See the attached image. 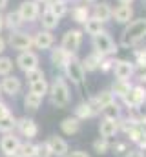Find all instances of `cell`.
<instances>
[{"instance_id": "cell-41", "label": "cell", "mask_w": 146, "mask_h": 157, "mask_svg": "<svg viewBox=\"0 0 146 157\" xmlns=\"http://www.w3.org/2000/svg\"><path fill=\"white\" fill-rule=\"evenodd\" d=\"M133 78H135L139 84H144L146 86V66H135Z\"/></svg>"}, {"instance_id": "cell-47", "label": "cell", "mask_w": 146, "mask_h": 157, "mask_svg": "<svg viewBox=\"0 0 146 157\" xmlns=\"http://www.w3.org/2000/svg\"><path fill=\"white\" fill-rule=\"evenodd\" d=\"M117 2H119V4H124V6H132L135 0H117Z\"/></svg>"}, {"instance_id": "cell-34", "label": "cell", "mask_w": 146, "mask_h": 157, "mask_svg": "<svg viewBox=\"0 0 146 157\" xmlns=\"http://www.w3.org/2000/svg\"><path fill=\"white\" fill-rule=\"evenodd\" d=\"M40 104H42V97H38V95H35V93H28L26 97H24V106L28 108V110H38L40 108Z\"/></svg>"}, {"instance_id": "cell-43", "label": "cell", "mask_w": 146, "mask_h": 157, "mask_svg": "<svg viewBox=\"0 0 146 157\" xmlns=\"http://www.w3.org/2000/svg\"><path fill=\"white\" fill-rule=\"evenodd\" d=\"M36 157H53V155H51V152H49V148H48V144H46V143L38 144V148H36Z\"/></svg>"}, {"instance_id": "cell-26", "label": "cell", "mask_w": 146, "mask_h": 157, "mask_svg": "<svg viewBox=\"0 0 146 157\" xmlns=\"http://www.w3.org/2000/svg\"><path fill=\"white\" fill-rule=\"evenodd\" d=\"M59 20H60V18H57V17L51 13L49 7H46V9L42 11V15H40V24H42V28H44L46 31H53V29L59 26Z\"/></svg>"}, {"instance_id": "cell-21", "label": "cell", "mask_w": 146, "mask_h": 157, "mask_svg": "<svg viewBox=\"0 0 146 157\" xmlns=\"http://www.w3.org/2000/svg\"><path fill=\"white\" fill-rule=\"evenodd\" d=\"M18 130H20V133L24 135V137H28V139H33L36 133H38V126H36V122L33 119H20L18 122Z\"/></svg>"}, {"instance_id": "cell-31", "label": "cell", "mask_w": 146, "mask_h": 157, "mask_svg": "<svg viewBox=\"0 0 146 157\" xmlns=\"http://www.w3.org/2000/svg\"><path fill=\"white\" fill-rule=\"evenodd\" d=\"M48 7L51 9V13H53L57 18H62V17L68 13V2H66V0H53Z\"/></svg>"}, {"instance_id": "cell-48", "label": "cell", "mask_w": 146, "mask_h": 157, "mask_svg": "<svg viewBox=\"0 0 146 157\" xmlns=\"http://www.w3.org/2000/svg\"><path fill=\"white\" fill-rule=\"evenodd\" d=\"M35 2H36V4H44V6L48 7V6H49V4H51L53 0H35Z\"/></svg>"}, {"instance_id": "cell-18", "label": "cell", "mask_w": 146, "mask_h": 157, "mask_svg": "<svg viewBox=\"0 0 146 157\" xmlns=\"http://www.w3.org/2000/svg\"><path fill=\"white\" fill-rule=\"evenodd\" d=\"M53 42H55V39H53L51 31L42 29V31H36L33 35V46L38 48V49H49L53 46Z\"/></svg>"}, {"instance_id": "cell-16", "label": "cell", "mask_w": 146, "mask_h": 157, "mask_svg": "<svg viewBox=\"0 0 146 157\" xmlns=\"http://www.w3.org/2000/svg\"><path fill=\"white\" fill-rule=\"evenodd\" d=\"M70 53L64 49V48H53L51 49V53H49V60H51V64L55 66V68H62L64 70V66H66V62L70 60Z\"/></svg>"}, {"instance_id": "cell-13", "label": "cell", "mask_w": 146, "mask_h": 157, "mask_svg": "<svg viewBox=\"0 0 146 157\" xmlns=\"http://www.w3.org/2000/svg\"><path fill=\"white\" fill-rule=\"evenodd\" d=\"M17 64H18V68H20L22 71L28 73V71L38 68V57H36L33 51H22V53L18 55V59H17Z\"/></svg>"}, {"instance_id": "cell-46", "label": "cell", "mask_w": 146, "mask_h": 157, "mask_svg": "<svg viewBox=\"0 0 146 157\" xmlns=\"http://www.w3.org/2000/svg\"><path fill=\"white\" fill-rule=\"evenodd\" d=\"M7 113H9V110H7V106L0 102V119H2V117H6Z\"/></svg>"}, {"instance_id": "cell-32", "label": "cell", "mask_w": 146, "mask_h": 157, "mask_svg": "<svg viewBox=\"0 0 146 157\" xmlns=\"http://www.w3.org/2000/svg\"><path fill=\"white\" fill-rule=\"evenodd\" d=\"M36 148H38V144L31 143V141H26V143H20L17 154L20 157H36Z\"/></svg>"}, {"instance_id": "cell-15", "label": "cell", "mask_w": 146, "mask_h": 157, "mask_svg": "<svg viewBox=\"0 0 146 157\" xmlns=\"http://www.w3.org/2000/svg\"><path fill=\"white\" fill-rule=\"evenodd\" d=\"M113 101H117V99L113 97V93H111L110 90H102V91H99L97 95H93V97L90 99V102H91V106L97 110V113H101V110H102L104 106L111 104Z\"/></svg>"}, {"instance_id": "cell-9", "label": "cell", "mask_w": 146, "mask_h": 157, "mask_svg": "<svg viewBox=\"0 0 146 157\" xmlns=\"http://www.w3.org/2000/svg\"><path fill=\"white\" fill-rule=\"evenodd\" d=\"M133 15H135L133 7L132 6H124V4H119V6H115L111 9V20L117 22V24H121V26L130 24L133 20Z\"/></svg>"}, {"instance_id": "cell-42", "label": "cell", "mask_w": 146, "mask_h": 157, "mask_svg": "<svg viewBox=\"0 0 146 157\" xmlns=\"http://www.w3.org/2000/svg\"><path fill=\"white\" fill-rule=\"evenodd\" d=\"M26 75H28V80H29V82H35V80H40V78H44V71H42L40 68H35V70L28 71Z\"/></svg>"}, {"instance_id": "cell-50", "label": "cell", "mask_w": 146, "mask_h": 157, "mask_svg": "<svg viewBox=\"0 0 146 157\" xmlns=\"http://www.w3.org/2000/svg\"><path fill=\"white\" fill-rule=\"evenodd\" d=\"M7 6V0H0V9H4Z\"/></svg>"}, {"instance_id": "cell-19", "label": "cell", "mask_w": 146, "mask_h": 157, "mask_svg": "<svg viewBox=\"0 0 146 157\" xmlns=\"http://www.w3.org/2000/svg\"><path fill=\"white\" fill-rule=\"evenodd\" d=\"M133 84H132V80H121V78H115L113 82H111V88H110V91L113 93V97L117 99V101H121L128 91H130V88H132Z\"/></svg>"}, {"instance_id": "cell-40", "label": "cell", "mask_w": 146, "mask_h": 157, "mask_svg": "<svg viewBox=\"0 0 146 157\" xmlns=\"http://www.w3.org/2000/svg\"><path fill=\"white\" fill-rule=\"evenodd\" d=\"M113 62H115V59H113V57H102L99 70H101L102 73H110V71L113 70Z\"/></svg>"}, {"instance_id": "cell-36", "label": "cell", "mask_w": 146, "mask_h": 157, "mask_svg": "<svg viewBox=\"0 0 146 157\" xmlns=\"http://www.w3.org/2000/svg\"><path fill=\"white\" fill-rule=\"evenodd\" d=\"M15 126H17V121H15V117H13L11 113H7L6 117L0 119V132L7 133V132H11Z\"/></svg>"}, {"instance_id": "cell-7", "label": "cell", "mask_w": 146, "mask_h": 157, "mask_svg": "<svg viewBox=\"0 0 146 157\" xmlns=\"http://www.w3.org/2000/svg\"><path fill=\"white\" fill-rule=\"evenodd\" d=\"M133 71H135V64L128 59H119L113 62V70L111 73L115 75V78L121 80H132L133 78Z\"/></svg>"}, {"instance_id": "cell-1", "label": "cell", "mask_w": 146, "mask_h": 157, "mask_svg": "<svg viewBox=\"0 0 146 157\" xmlns=\"http://www.w3.org/2000/svg\"><path fill=\"white\" fill-rule=\"evenodd\" d=\"M146 39V18H133L121 31L119 46L124 49H133Z\"/></svg>"}, {"instance_id": "cell-6", "label": "cell", "mask_w": 146, "mask_h": 157, "mask_svg": "<svg viewBox=\"0 0 146 157\" xmlns=\"http://www.w3.org/2000/svg\"><path fill=\"white\" fill-rule=\"evenodd\" d=\"M82 37H84V31L75 28V29H68L62 37V42H60V48H64L70 55H77L80 44H82Z\"/></svg>"}, {"instance_id": "cell-14", "label": "cell", "mask_w": 146, "mask_h": 157, "mask_svg": "<svg viewBox=\"0 0 146 157\" xmlns=\"http://www.w3.org/2000/svg\"><path fill=\"white\" fill-rule=\"evenodd\" d=\"M99 135L104 137V139H113V137H117V135H119V124H117V121L102 117L101 122H99Z\"/></svg>"}, {"instance_id": "cell-29", "label": "cell", "mask_w": 146, "mask_h": 157, "mask_svg": "<svg viewBox=\"0 0 146 157\" xmlns=\"http://www.w3.org/2000/svg\"><path fill=\"white\" fill-rule=\"evenodd\" d=\"M29 91L44 99V97L48 95V91H49V84L46 82V78H40V80H35V82H29Z\"/></svg>"}, {"instance_id": "cell-30", "label": "cell", "mask_w": 146, "mask_h": 157, "mask_svg": "<svg viewBox=\"0 0 146 157\" xmlns=\"http://www.w3.org/2000/svg\"><path fill=\"white\" fill-rule=\"evenodd\" d=\"M93 152L95 154H99V155H104V154H108L110 148H111V139H104V137H97L95 141H93Z\"/></svg>"}, {"instance_id": "cell-52", "label": "cell", "mask_w": 146, "mask_h": 157, "mask_svg": "<svg viewBox=\"0 0 146 157\" xmlns=\"http://www.w3.org/2000/svg\"><path fill=\"white\" fill-rule=\"evenodd\" d=\"M2 28H4V18L0 17V29H2Z\"/></svg>"}, {"instance_id": "cell-39", "label": "cell", "mask_w": 146, "mask_h": 157, "mask_svg": "<svg viewBox=\"0 0 146 157\" xmlns=\"http://www.w3.org/2000/svg\"><path fill=\"white\" fill-rule=\"evenodd\" d=\"M11 70H13V60L7 57H2L0 59V75H9Z\"/></svg>"}, {"instance_id": "cell-49", "label": "cell", "mask_w": 146, "mask_h": 157, "mask_svg": "<svg viewBox=\"0 0 146 157\" xmlns=\"http://www.w3.org/2000/svg\"><path fill=\"white\" fill-rule=\"evenodd\" d=\"M4 49H6V42H4V39L0 37V53H2Z\"/></svg>"}, {"instance_id": "cell-3", "label": "cell", "mask_w": 146, "mask_h": 157, "mask_svg": "<svg viewBox=\"0 0 146 157\" xmlns=\"http://www.w3.org/2000/svg\"><path fill=\"white\" fill-rule=\"evenodd\" d=\"M91 46H93V51L101 53L102 57H115L119 51V44H115V40L111 39L108 31L91 37Z\"/></svg>"}, {"instance_id": "cell-24", "label": "cell", "mask_w": 146, "mask_h": 157, "mask_svg": "<svg viewBox=\"0 0 146 157\" xmlns=\"http://www.w3.org/2000/svg\"><path fill=\"white\" fill-rule=\"evenodd\" d=\"M60 130H62L64 135H75V133L80 132V121L75 117V115H73V117L62 119V122H60Z\"/></svg>"}, {"instance_id": "cell-8", "label": "cell", "mask_w": 146, "mask_h": 157, "mask_svg": "<svg viewBox=\"0 0 146 157\" xmlns=\"http://www.w3.org/2000/svg\"><path fill=\"white\" fill-rule=\"evenodd\" d=\"M17 13H18L22 22H35L40 15V9H38V4L35 0H24Z\"/></svg>"}, {"instance_id": "cell-22", "label": "cell", "mask_w": 146, "mask_h": 157, "mask_svg": "<svg viewBox=\"0 0 146 157\" xmlns=\"http://www.w3.org/2000/svg\"><path fill=\"white\" fill-rule=\"evenodd\" d=\"M18 146H20V141H18V137H15V135H6V137H2V141H0V148H2V152L6 154V155H11V154H17L18 152Z\"/></svg>"}, {"instance_id": "cell-4", "label": "cell", "mask_w": 146, "mask_h": 157, "mask_svg": "<svg viewBox=\"0 0 146 157\" xmlns=\"http://www.w3.org/2000/svg\"><path fill=\"white\" fill-rule=\"evenodd\" d=\"M119 102H121V106H124V108H128V110L144 104L146 102V86L144 84H133V86L130 88V91H128Z\"/></svg>"}, {"instance_id": "cell-45", "label": "cell", "mask_w": 146, "mask_h": 157, "mask_svg": "<svg viewBox=\"0 0 146 157\" xmlns=\"http://www.w3.org/2000/svg\"><path fill=\"white\" fill-rule=\"evenodd\" d=\"M66 157H90V154L84 150H73V152H68Z\"/></svg>"}, {"instance_id": "cell-51", "label": "cell", "mask_w": 146, "mask_h": 157, "mask_svg": "<svg viewBox=\"0 0 146 157\" xmlns=\"http://www.w3.org/2000/svg\"><path fill=\"white\" fill-rule=\"evenodd\" d=\"M95 2H99V0H84V4H95Z\"/></svg>"}, {"instance_id": "cell-28", "label": "cell", "mask_w": 146, "mask_h": 157, "mask_svg": "<svg viewBox=\"0 0 146 157\" xmlns=\"http://www.w3.org/2000/svg\"><path fill=\"white\" fill-rule=\"evenodd\" d=\"M101 60H102V55L97 53V51H91L86 59H82V68H84V71H97L99 66H101Z\"/></svg>"}, {"instance_id": "cell-11", "label": "cell", "mask_w": 146, "mask_h": 157, "mask_svg": "<svg viewBox=\"0 0 146 157\" xmlns=\"http://www.w3.org/2000/svg\"><path fill=\"white\" fill-rule=\"evenodd\" d=\"M46 144H48V148H49V152H51L53 157H66L68 152H70L68 143H66L62 137H59V135L49 137V139L46 141Z\"/></svg>"}, {"instance_id": "cell-27", "label": "cell", "mask_w": 146, "mask_h": 157, "mask_svg": "<svg viewBox=\"0 0 146 157\" xmlns=\"http://www.w3.org/2000/svg\"><path fill=\"white\" fill-rule=\"evenodd\" d=\"M90 17H91V11H90V7L86 4H79V6L71 7V18L77 24H84Z\"/></svg>"}, {"instance_id": "cell-5", "label": "cell", "mask_w": 146, "mask_h": 157, "mask_svg": "<svg viewBox=\"0 0 146 157\" xmlns=\"http://www.w3.org/2000/svg\"><path fill=\"white\" fill-rule=\"evenodd\" d=\"M64 73H66V78L71 80L73 84H77V86H80V84L84 82L86 71H84V68H82V60H80L77 55H71V57H70V60H68L66 66H64Z\"/></svg>"}, {"instance_id": "cell-54", "label": "cell", "mask_w": 146, "mask_h": 157, "mask_svg": "<svg viewBox=\"0 0 146 157\" xmlns=\"http://www.w3.org/2000/svg\"><path fill=\"white\" fill-rule=\"evenodd\" d=\"M0 90H2V88H0Z\"/></svg>"}, {"instance_id": "cell-44", "label": "cell", "mask_w": 146, "mask_h": 157, "mask_svg": "<svg viewBox=\"0 0 146 157\" xmlns=\"http://www.w3.org/2000/svg\"><path fill=\"white\" fill-rule=\"evenodd\" d=\"M124 157H146V152L135 146V148H130V150H128V154H126Z\"/></svg>"}, {"instance_id": "cell-25", "label": "cell", "mask_w": 146, "mask_h": 157, "mask_svg": "<svg viewBox=\"0 0 146 157\" xmlns=\"http://www.w3.org/2000/svg\"><path fill=\"white\" fill-rule=\"evenodd\" d=\"M101 115H102L104 119L119 121V119L122 117V106H121V102H119V101H113L111 104L104 106V108L101 110Z\"/></svg>"}, {"instance_id": "cell-12", "label": "cell", "mask_w": 146, "mask_h": 157, "mask_svg": "<svg viewBox=\"0 0 146 157\" xmlns=\"http://www.w3.org/2000/svg\"><path fill=\"white\" fill-rule=\"evenodd\" d=\"M111 6H110L106 0H102V2H95L93 4V9H91V17L93 18H97V20H101L102 24H108L111 22Z\"/></svg>"}, {"instance_id": "cell-23", "label": "cell", "mask_w": 146, "mask_h": 157, "mask_svg": "<svg viewBox=\"0 0 146 157\" xmlns=\"http://www.w3.org/2000/svg\"><path fill=\"white\" fill-rule=\"evenodd\" d=\"M84 33L86 35H90V37H95V35H101V33H104L106 29H104V24L101 22V20H97V18H93V17H90L84 24Z\"/></svg>"}, {"instance_id": "cell-2", "label": "cell", "mask_w": 146, "mask_h": 157, "mask_svg": "<svg viewBox=\"0 0 146 157\" xmlns=\"http://www.w3.org/2000/svg\"><path fill=\"white\" fill-rule=\"evenodd\" d=\"M49 99H51V104L57 106V108H66L71 101V93H70V86H68V80L66 77H55V80L51 82L49 86Z\"/></svg>"}, {"instance_id": "cell-33", "label": "cell", "mask_w": 146, "mask_h": 157, "mask_svg": "<svg viewBox=\"0 0 146 157\" xmlns=\"http://www.w3.org/2000/svg\"><path fill=\"white\" fill-rule=\"evenodd\" d=\"M128 115L132 117V121H135V122H146V102L141 104V106H137V108L128 110Z\"/></svg>"}, {"instance_id": "cell-35", "label": "cell", "mask_w": 146, "mask_h": 157, "mask_svg": "<svg viewBox=\"0 0 146 157\" xmlns=\"http://www.w3.org/2000/svg\"><path fill=\"white\" fill-rule=\"evenodd\" d=\"M110 150H113V154L117 157H124L128 154V150H130V143L124 139V141H115V143H111V148Z\"/></svg>"}, {"instance_id": "cell-38", "label": "cell", "mask_w": 146, "mask_h": 157, "mask_svg": "<svg viewBox=\"0 0 146 157\" xmlns=\"http://www.w3.org/2000/svg\"><path fill=\"white\" fill-rule=\"evenodd\" d=\"M20 24H22V20H20L18 13H9V15L6 17V26H7L9 29H17Z\"/></svg>"}, {"instance_id": "cell-37", "label": "cell", "mask_w": 146, "mask_h": 157, "mask_svg": "<svg viewBox=\"0 0 146 157\" xmlns=\"http://www.w3.org/2000/svg\"><path fill=\"white\" fill-rule=\"evenodd\" d=\"M132 62L135 66H146V46L133 49V60Z\"/></svg>"}, {"instance_id": "cell-20", "label": "cell", "mask_w": 146, "mask_h": 157, "mask_svg": "<svg viewBox=\"0 0 146 157\" xmlns=\"http://www.w3.org/2000/svg\"><path fill=\"white\" fill-rule=\"evenodd\" d=\"M95 115H97V110L91 106L90 101H82L75 108V117L79 119V121H86V119H91V117H95Z\"/></svg>"}, {"instance_id": "cell-53", "label": "cell", "mask_w": 146, "mask_h": 157, "mask_svg": "<svg viewBox=\"0 0 146 157\" xmlns=\"http://www.w3.org/2000/svg\"><path fill=\"white\" fill-rule=\"evenodd\" d=\"M7 157H20L18 154H11V155H7Z\"/></svg>"}, {"instance_id": "cell-10", "label": "cell", "mask_w": 146, "mask_h": 157, "mask_svg": "<svg viewBox=\"0 0 146 157\" xmlns=\"http://www.w3.org/2000/svg\"><path fill=\"white\" fill-rule=\"evenodd\" d=\"M9 44L11 48L15 49H20V51H29V48L33 46V37L24 33V31H13L9 35Z\"/></svg>"}, {"instance_id": "cell-17", "label": "cell", "mask_w": 146, "mask_h": 157, "mask_svg": "<svg viewBox=\"0 0 146 157\" xmlns=\"http://www.w3.org/2000/svg\"><path fill=\"white\" fill-rule=\"evenodd\" d=\"M0 88H2L7 95L15 97L17 93H20V90H22V82H20V78H17L15 75H6V78H4L2 84H0Z\"/></svg>"}]
</instances>
